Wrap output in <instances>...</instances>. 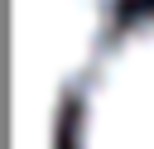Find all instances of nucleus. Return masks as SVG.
I'll return each instance as SVG.
<instances>
[{
	"label": "nucleus",
	"mask_w": 154,
	"mask_h": 149,
	"mask_svg": "<svg viewBox=\"0 0 154 149\" xmlns=\"http://www.w3.org/2000/svg\"><path fill=\"white\" fill-rule=\"evenodd\" d=\"M72 149H154V14L120 29L91 62Z\"/></svg>",
	"instance_id": "1"
},
{
	"label": "nucleus",
	"mask_w": 154,
	"mask_h": 149,
	"mask_svg": "<svg viewBox=\"0 0 154 149\" xmlns=\"http://www.w3.org/2000/svg\"><path fill=\"white\" fill-rule=\"evenodd\" d=\"M111 14V0H63V29H58V53H63V67L58 77L72 82L87 62L101 58V24Z\"/></svg>",
	"instance_id": "2"
}]
</instances>
